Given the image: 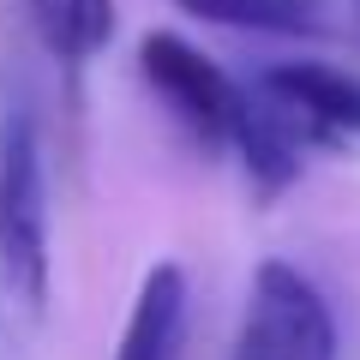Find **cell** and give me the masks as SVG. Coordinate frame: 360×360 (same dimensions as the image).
I'll list each match as a JSON object with an SVG mask.
<instances>
[{
  "label": "cell",
  "instance_id": "cell-3",
  "mask_svg": "<svg viewBox=\"0 0 360 360\" xmlns=\"http://www.w3.org/2000/svg\"><path fill=\"white\" fill-rule=\"evenodd\" d=\"M240 342L258 360H336V312L319 295L307 270L283 264V258H264L252 276V300H246V324Z\"/></svg>",
  "mask_w": 360,
  "mask_h": 360
},
{
  "label": "cell",
  "instance_id": "cell-5",
  "mask_svg": "<svg viewBox=\"0 0 360 360\" xmlns=\"http://www.w3.org/2000/svg\"><path fill=\"white\" fill-rule=\"evenodd\" d=\"M186 270L180 264H156L139 283V300L127 312V330H120L115 360H180L186 342Z\"/></svg>",
  "mask_w": 360,
  "mask_h": 360
},
{
  "label": "cell",
  "instance_id": "cell-4",
  "mask_svg": "<svg viewBox=\"0 0 360 360\" xmlns=\"http://www.w3.org/2000/svg\"><path fill=\"white\" fill-rule=\"evenodd\" d=\"M258 103L283 120L300 150H330L360 139V78L324 60H283L252 78Z\"/></svg>",
  "mask_w": 360,
  "mask_h": 360
},
{
  "label": "cell",
  "instance_id": "cell-6",
  "mask_svg": "<svg viewBox=\"0 0 360 360\" xmlns=\"http://www.w3.org/2000/svg\"><path fill=\"white\" fill-rule=\"evenodd\" d=\"M30 37L60 66H90L115 37V0H25Z\"/></svg>",
  "mask_w": 360,
  "mask_h": 360
},
{
  "label": "cell",
  "instance_id": "cell-7",
  "mask_svg": "<svg viewBox=\"0 0 360 360\" xmlns=\"http://www.w3.org/2000/svg\"><path fill=\"white\" fill-rule=\"evenodd\" d=\"M180 13L222 30H258V37H312L324 30V0H174Z\"/></svg>",
  "mask_w": 360,
  "mask_h": 360
},
{
  "label": "cell",
  "instance_id": "cell-8",
  "mask_svg": "<svg viewBox=\"0 0 360 360\" xmlns=\"http://www.w3.org/2000/svg\"><path fill=\"white\" fill-rule=\"evenodd\" d=\"M229 360H258V354H252V348L240 342V336H234V354H229Z\"/></svg>",
  "mask_w": 360,
  "mask_h": 360
},
{
  "label": "cell",
  "instance_id": "cell-2",
  "mask_svg": "<svg viewBox=\"0 0 360 360\" xmlns=\"http://www.w3.org/2000/svg\"><path fill=\"white\" fill-rule=\"evenodd\" d=\"M139 72L144 84L168 103V115L186 127V139L205 144V150H229L234 127H240V108H246V84H234L217 60L193 49L186 37L174 30H150L139 42Z\"/></svg>",
  "mask_w": 360,
  "mask_h": 360
},
{
  "label": "cell",
  "instance_id": "cell-1",
  "mask_svg": "<svg viewBox=\"0 0 360 360\" xmlns=\"http://www.w3.org/2000/svg\"><path fill=\"white\" fill-rule=\"evenodd\" d=\"M0 295L18 312L49 300V168L30 103L0 115Z\"/></svg>",
  "mask_w": 360,
  "mask_h": 360
}]
</instances>
